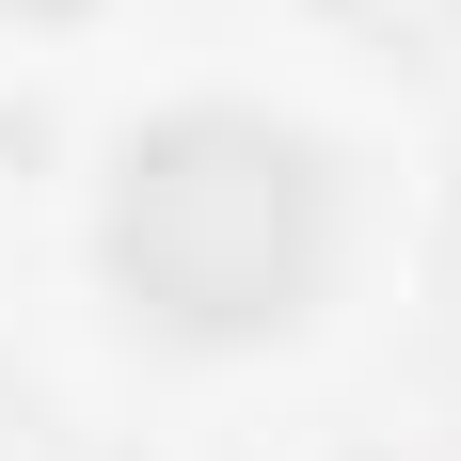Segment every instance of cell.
<instances>
[{
  "mask_svg": "<svg viewBox=\"0 0 461 461\" xmlns=\"http://www.w3.org/2000/svg\"><path fill=\"white\" fill-rule=\"evenodd\" d=\"M334 255V207H319V159L255 112H176V128L128 143L112 176V271H128L143 319L176 334H271L303 319V286Z\"/></svg>",
  "mask_w": 461,
  "mask_h": 461,
  "instance_id": "6da1fadb",
  "label": "cell"
}]
</instances>
